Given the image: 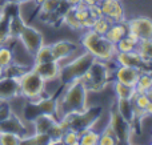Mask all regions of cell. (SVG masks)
I'll return each mask as SVG.
<instances>
[{
    "instance_id": "ab89813d",
    "label": "cell",
    "mask_w": 152,
    "mask_h": 145,
    "mask_svg": "<svg viewBox=\"0 0 152 145\" xmlns=\"http://www.w3.org/2000/svg\"><path fill=\"white\" fill-rule=\"evenodd\" d=\"M100 1V0H95V3H99Z\"/></svg>"
},
{
    "instance_id": "484cf974",
    "label": "cell",
    "mask_w": 152,
    "mask_h": 145,
    "mask_svg": "<svg viewBox=\"0 0 152 145\" xmlns=\"http://www.w3.org/2000/svg\"><path fill=\"white\" fill-rule=\"evenodd\" d=\"M13 63H15V60H13L12 47L8 44L0 45V65L7 68V67L12 65Z\"/></svg>"
},
{
    "instance_id": "6da1fadb",
    "label": "cell",
    "mask_w": 152,
    "mask_h": 145,
    "mask_svg": "<svg viewBox=\"0 0 152 145\" xmlns=\"http://www.w3.org/2000/svg\"><path fill=\"white\" fill-rule=\"evenodd\" d=\"M63 85V93L58 97V120H60L64 115L80 113L88 108V89L83 80L76 79Z\"/></svg>"
},
{
    "instance_id": "4fadbf2b",
    "label": "cell",
    "mask_w": 152,
    "mask_h": 145,
    "mask_svg": "<svg viewBox=\"0 0 152 145\" xmlns=\"http://www.w3.org/2000/svg\"><path fill=\"white\" fill-rule=\"evenodd\" d=\"M51 48H52L53 57L59 63H63L64 60L71 59L74 53H76L77 51V45L69 40H59V41L51 44Z\"/></svg>"
},
{
    "instance_id": "4316f807",
    "label": "cell",
    "mask_w": 152,
    "mask_h": 145,
    "mask_svg": "<svg viewBox=\"0 0 152 145\" xmlns=\"http://www.w3.org/2000/svg\"><path fill=\"white\" fill-rule=\"evenodd\" d=\"M23 143V136L13 132L0 130V145H18Z\"/></svg>"
},
{
    "instance_id": "52a82bcc",
    "label": "cell",
    "mask_w": 152,
    "mask_h": 145,
    "mask_svg": "<svg viewBox=\"0 0 152 145\" xmlns=\"http://www.w3.org/2000/svg\"><path fill=\"white\" fill-rule=\"evenodd\" d=\"M108 125H110L111 129L115 133L116 138H118V143H129L131 141V136H132V132H134V125L129 124L127 120H124L118 113L116 109L111 111Z\"/></svg>"
},
{
    "instance_id": "5bb4252c",
    "label": "cell",
    "mask_w": 152,
    "mask_h": 145,
    "mask_svg": "<svg viewBox=\"0 0 152 145\" xmlns=\"http://www.w3.org/2000/svg\"><path fill=\"white\" fill-rule=\"evenodd\" d=\"M140 72L142 71L135 69V68H131V67L118 65L115 68V71H113V80L120 81V83H123V84H128V85L135 87Z\"/></svg>"
},
{
    "instance_id": "f1b7e54d",
    "label": "cell",
    "mask_w": 152,
    "mask_h": 145,
    "mask_svg": "<svg viewBox=\"0 0 152 145\" xmlns=\"http://www.w3.org/2000/svg\"><path fill=\"white\" fill-rule=\"evenodd\" d=\"M110 25H111V21L108 20L107 17H104V16H100V17L95 19L94 24H92V27L89 29L95 31L96 33H99V35H105V32L108 31Z\"/></svg>"
},
{
    "instance_id": "ffe728a7",
    "label": "cell",
    "mask_w": 152,
    "mask_h": 145,
    "mask_svg": "<svg viewBox=\"0 0 152 145\" xmlns=\"http://www.w3.org/2000/svg\"><path fill=\"white\" fill-rule=\"evenodd\" d=\"M112 89L115 92L116 99H131L132 100L134 96L136 95L135 87L128 85V84H123V83L116 81V80H113V83H112Z\"/></svg>"
},
{
    "instance_id": "cb8c5ba5",
    "label": "cell",
    "mask_w": 152,
    "mask_h": 145,
    "mask_svg": "<svg viewBox=\"0 0 152 145\" xmlns=\"http://www.w3.org/2000/svg\"><path fill=\"white\" fill-rule=\"evenodd\" d=\"M152 88V79L148 73V71H142L139 73V77L135 84L136 93H145Z\"/></svg>"
},
{
    "instance_id": "3957f363",
    "label": "cell",
    "mask_w": 152,
    "mask_h": 145,
    "mask_svg": "<svg viewBox=\"0 0 152 145\" xmlns=\"http://www.w3.org/2000/svg\"><path fill=\"white\" fill-rule=\"evenodd\" d=\"M20 95L27 99L29 103H36L44 96L45 81L34 71V69H24L18 76Z\"/></svg>"
},
{
    "instance_id": "5b68a950",
    "label": "cell",
    "mask_w": 152,
    "mask_h": 145,
    "mask_svg": "<svg viewBox=\"0 0 152 145\" xmlns=\"http://www.w3.org/2000/svg\"><path fill=\"white\" fill-rule=\"evenodd\" d=\"M111 77H112V72L110 71L108 63L95 59L88 72L81 77V80L84 81L88 92H100L110 83Z\"/></svg>"
},
{
    "instance_id": "44dd1931",
    "label": "cell",
    "mask_w": 152,
    "mask_h": 145,
    "mask_svg": "<svg viewBox=\"0 0 152 145\" xmlns=\"http://www.w3.org/2000/svg\"><path fill=\"white\" fill-rule=\"evenodd\" d=\"M139 41L140 40H137L135 36H131V35L127 33L123 39H120L115 44L116 51H118V52H132V51L136 49Z\"/></svg>"
},
{
    "instance_id": "d6986e66",
    "label": "cell",
    "mask_w": 152,
    "mask_h": 145,
    "mask_svg": "<svg viewBox=\"0 0 152 145\" xmlns=\"http://www.w3.org/2000/svg\"><path fill=\"white\" fill-rule=\"evenodd\" d=\"M66 0H40L39 7H40V13L39 15H45L47 17L56 15L63 7Z\"/></svg>"
},
{
    "instance_id": "f35d334b",
    "label": "cell",
    "mask_w": 152,
    "mask_h": 145,
    "mask_svg": "<svg viewBox=\"0 0 152 145\" xmlns=\"http://www.w3.org/2000/svg\"><path fill=\"white\" fill-rule=\"evenodd\" d=\"M148 73H150V76H151V79H152V68L148 69Z\"/></svg>"
},
{
    "instance_id": "2e32d148",
    "label": "cell",
    "mask_w": 152,
    "mask_h": 145,
    "mask_svg": "<svg viewBox=\"0 0 152 145\" xmlns=\"http://www.w3.org/2000/svg\"><path fill=\"white\" fill-rule=\"evenodd\" d=\"M58 123V119L51 115H37L34 120H32V125H34V130L39 133H47L50 135L52 128Z\"/></svg>"
},
{
    "instance_id": "8992f818",
    "label": "cell",
    "mask_w": 152,
    "mask_h": 145,
    "mask_svg": "<svg viewBox=\"0 0 152 145\" xmlns=\"http://www.w3.org/2000/svg\"><path fill=\"white\" fill-rule=\"evenodd\" d=\"M16 40H18L32 56L44 44V37H43L42 32L37 28H35V27L29 25V24H26V25L23 27V29H21V32L19 33Z\"/></svg>"
},
{
    "instance_id": "d4e9b609",
    "label": "cell",
    "mask_w": 152,
    "mask_h": 145,
    "mask_svg": "<svg viewBox=\"0 0 152 145\" xmlns=\"http://www.w3.org/2000/svg\"><path fill=\"white\" fill-rule=\"evenodd\" d=\"M52 60H55V57H53L51 45L43 44L34 53V63H45V61H52Z\"/></svg>"
},
{
    "instance_id": "30bf717a",
    "label": "cell",
    "mask_w": 152,
    "mask_h": 145,
    "mask_svg": "<svg viewBox=\"0 0 152 145\" xmlns=\"http://www.w3.org/2000/svg\"><path fill=\"white\" fill-rule=\"evenodd\" d=\"M113 60H116L118 65L131 67V68L139 69V71H148V64L143 60L136 49L132 51V52H116Z\"/></svg>"
},
{
    "instance_id": "9c48e42d",
    "label": "cell",
    "mask_w": 152,
    "mask_h": 145,
    "mask_svg": "<svg viewBox=\"0 0 152 145\" xmlns=\"http://www.w3.org/2000/svg\"><path fill=\"white\" fill-rule=\"evenodd\" d=\"M97 5L102 11V15L111 23L124 21V8L121 5V0H100Z\"/></svg>"
},
{
    "instance_id": "836d02e7",
    "label": "cell",
    "mask_w": 152,
    "mask_h": 145,
    "mask_svg": "<svg viewBox=\"0 0 152 145\" xmlns=\"http://www.w3.org/2000/svg\"><path fill=\"white\" fill-rule=\"evenodd\" d=\"M83 0H66V3L69 5V7H75V5H77L79 3H81Z\"/></svg>"
},
{
    "instance_id": "f546056e",
    "label": "cell",
    "mask_w": 152,
    "mask_h": 145,
    "mask_svg": "<svg viewBox=\"0 0 152 145\" xmlns=\"http://www.w3.org/2000/svg\"><path fill=\"white\" fill-rule=\"evenodd\" d=\"M63 23L66 24L68 28H71V29H83L81 28V24L79 23V20L75 17V15H74V12H72V8L69 7L68 9L66 11V12L63 13Z\"/></svg>"
},
{
    "instance_id": "9a60e30c",
    "label": "cell",
    "mask_w": 152,
    "mask_h": 145,
    "mask_svg": "<svg viewBox=\"0 0 152 145\" xmlns=\"http://www.w3.org/2000/svg\"><path fill=\"white\" fill-rule=\"evenodd\" d=\"M116 111L129 124L134 125L137 121L136 113H135V107L131 99H116Z\"/></svg>"
},
{
    "instance_id": "4dcf8cb0",
    "label": "cell",
    "mask_w": 152,
    "mask_h": 145,
    "mask_svg": "<svg viewBox=\"0 0 152 145\" xmlns=\"http://www.w3.org/2000/svg\"><path fill=\"white\" fill-rule=\"evenodd\" d=\"M79 138H80V132H77L74 128H68V129L64 130L63 136H61V141L64 144H79Z\"/></svg>"
},
{
    "instance_id": "277c9868",
    "label": "cell",
    "mask_w": 152,
    "mask_h": 145,
    "mask_svg": "<svg viewBox=\"0 0 152 145\" xmlns=\"http://www.w3.org/2000/svg\"><path fill=\"white\" fill-rule=\"evenodd\" d=\"M95 57L84 51L83 53L72 57L66 64H61V71H60V80L63 84H68L69 81L76 79H81L84 75L88 72L91 64L94 63Z\"/></svg>"
},
{
    "instance_id": "83f0119b",
    "label": "cell",
    "mask_w": 152,
    "mask_h": 145,
    "mask_svg": "<svg viewBox=\"0 0 152 145\" xmlns=\"http://www.w3.org/2000/svg\"><path fill=\"white\" fill-rule=\"evenodd\" d=\"M99 144L100 145H115V144H119L115 133H113V130L111 129V127L108 124H107V127L100 132Z\"/></svg>"
},
{
    "instance_id": "603a6c76",
    "label": "cell",
    "mask_w": 152,
    "mask_h": 145,
    "mask_svg": "<svg viewBox=\"0 0 152 145\" xmlns=\"http://www.w3.org/2000/svg\"><path fill=\"white\" fill-rule=\"evenodd\" d=\"M136 51L142 59L151 65L152 64V39H147V40H140L139 44L136 47Z\"/></svg>"
},
{
    "instance_id": "8fae6325",
    "label": "cell",
    "mask_w": 152,
    "mask_h": 145,
    "mask_svg": "<svg viewBox=\"0 0 152 145\" xmlns=\"http://www.w3.org/2000/svg\"><path fill=\"white\" fill-rule=\"evenodd\" d=\"M44 81H50V80L58 79L60 76L61 65L59 61L52 60V61H45V63H34L31 67Z\"/></svg>"
},
{
    "instance_id": "d590c367",
    "label": "cell",
    "mask_w": 152,
    "mask_h": 145,
    "mask_svg": "<svg viewBox=\"0 0 152 145\" xmlns=\"http://www.w3.org/2000/svg\"><path fill=\"white\" fill-rule=\"evenodd\" d=\"M3 16H4V7H0V21H1Z\"/></svg>"
},
{
    "instance_id": "ac0fdd59",
    "label": "cell",
    "mask_w": 152,
    "mask_h": 145,
    "mask_svg": "<svg viewBox=\"0 0 152 145\" xmlns=\"http://www.w3.org/2000/svg\"><path fill=\"white\" fill-rule=\"evenodd\" d=\"M128 29H127L126 21H118V23H111L108 31L105 32L104 36L107 37V40H110L112 44H116L120 39H123L127 35Z\"/></svg>"
},
{
    "instance_id": "7402d4cb",
    "label": "cell",
    "mask_w": 152,
    "mask_h": 145,
    "mask_svg": "<svg viewBox=\"0 0 152 145\" xmlns=\"http://www.w3.org/2000/svg\"><path fill=\"white\" fill-rule=\"evenodd\" d=\"M100 132L95 129V127L87 128V129L80 132V138H79V144L81 145H96L99 144Z\"/></svg>"
},
{
    "instance_id": "e0dca14e",
    "label": "cell",
    "mask_w": 152,
    "mask_h": 145,
    "mask_svg": "<svg viewBox=\"0 0 152 145\" xmlns=\"http://www.w3.org/2000/svg\"><path fill=\"white\" fill-rule=\"evenodd\" d=\"M35 105L37 107L39 112L43 115H51V116H55V117H56V115H58V108H59L58 97H55V96L44 95L39 101L35 103Z\"/></svg>"
},
{
    "instance_id": "7a4b0ae2",
    "label": "cell",
    "mask_w": 152,
    "mask_h": 145,
    "mask_svg": "<svg viewBox=\"0 0 152 145\" xmlns=\"http://www.w3.org/2000/svg\"><path fill=\"white\" fill-rule=\"evenodd\" d=\"M80 43L84 51L91 53L96 60L105 61V63L112 61L118 52L115 44L107 40L104 35H99L92 29H86V32L81 36Z\"/></svg>"
},
{
    "instance_id": "1f68e13d",
    "label": "cell",
    "mask_w": 152,
    "mask_h": 145,
    "mask_svg": "<svg viewBox=\"0 0 152 145\" xmlns=\"http://www.w3.org/2000/svg\"><path fill=\"white\" fill-rule=\"evenodd\" d=\"M4 3V4H15V5H20V4H24L27 3L28 0H0V3Z\"/></svg>"
},
{
    "instance_id": "e575fe53",
    "label": "cell",
    "mask_w": 152,
    "mask_h": 145,
    "mask_svg": "<svg viewBox=\"0 0 152 145\" xmlns=\"http://www.w3.org/2000/svg\"><path fill=\"white\" fill-rule=\"evenodd\" d=\"M4 75H5V69H4V67L0 65V79H1V77L4 76Z\"/></svg>"
},
{
    "instance_id": "74e56055",
    "label": "cell",
    "mask_w": 152,
    "mask_h": 145,
    "mask_svg": "<svg viewBox=\"0 0 152 145\" xmlns=\"http://www.w3.org/2000/svg\"><path fill=\"white\" fill-rule=\"evenodd\" d=\"M84 3H87L88 5H91V4H95V0H83Z\"/></svg>"
},
{
    "instance_id": "d6a6232c",
    "label": "cell",
    "mask_w": 152,
    "mask_h": 145,
    "mask_svg": "<svg viewBox=\"0 0 152 145\" xmlns=\"http://www.w3.org/2000/svg\"><path fill=\"white\" fill-rule=\"evenodd\" d=\"M145 116L152 117V101H150V104L147 105V108L144 109V117Z\"/></svg>"
},
{
    "instance_id": "7c38bea8",
    "label": "cell",
    "mask_w": 152,
    "mask_h": 145,
    "mask_svg": "<svg viewBox=\"0 0 152 145\" xmlns=\"http://www.w3.org/2000/svg\"><path fill=\"white\" fill-rule=\"evenodd\" d=\"M19 95H20V88L18 77L4 75L0 79V101H10Z\"/></svg>"
},
{
    "instance_id": "ba28073f",
    "label": "cell",
    "mask_w": 152,
    "mask_h": 145,
    "mask_svg": "<svg viewBox=\"0 0 152 145\" xmlns=\"http://www.w3.org/2000/svg\"><path fill=\"white\" fill-rule=\"evenodd\" d=\"M127 33L135 36L137 40L152 39V19L147 16H137L127 21Z\"/></svg>"
},
{
    "instance_id": "8d00e7d4",
    "label": "cell",
    "mask_w": 152,
    "mask_h": 145,
    "mask_svg": "<svg viewBox=\"0 0 152 145\" xmlns=\"http://www.w3.org/2000/svg\"><path fill=\"white\" fill-rule=\"evenodd\" d=\"M147 93V96H148V99H150V101H152V88L150 91H148V92H145Z\"/></svg>"
}]
</instances>
